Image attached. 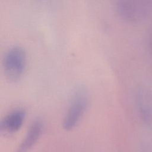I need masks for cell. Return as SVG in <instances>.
<instances>
[{"label": "cell", "instance_id": "cell-2", "mask_svg": "<svg viewBox=\"0 0 152 152\" xmlns=\"http://www.w3.org/2000/svg\"><path fill=\"white\" fill-rule=\"evenodd\" d=\"M26 65V53L23 47L13 45L5 52L2 66L5 75L10 81L18 80L23 74Z\"/></svg>", "mask_w": 152, "mask_h": 152}, {"label": "cell", "instance_id": "cell-6", "mask_svg": "<svg viewBox=\"0 0 152 152\" xmlns=\"http://www.w3.org/2000/svg\"><path fill=\"white\" fill-rule=\"evenodd\" d=\"M141 152H150L148 149H146V148H144V149H142L141 151Z\"/></svg>", "mask_w": 152, "mask_h": 152}, {"label": "cell", "instance_id": "cell-5", "mask_svg": "<svg viewBox=\"0 0 152 152\" xmlns=\"http://www.w3.org/2000/svg\"><path fill=\"white\" fill-rule=\"evenodd\" d=\"M43 129V122L40 118L35 119L30 124L26 136L16 152H27L37 142Z\"/></svg>", "mask_w": 152, "mask_h": 152}, {"label": "cell", "instance_id": "cell-1", "mask_svg": "<svg viewBox=\"0 0 152 152\" xmlns=\"http://www.w3.org/2000/svg\"><path fill=\"white\" fill-rule=\"evenodd\" d=\"M88 99L85 87L80 86L74 91L63 118L62 126L65 129L70 130L79 122L87 107Z\"/></svg>", "mask_w": 152, "mask_h": 152}, {"label": "cell", "instance_id": "cell-4", "mask_svg": "<svg viewBox=\"0 0 152 152\" xmlns=\"http://www.w3.org/2000/svg\"><path fill=\"white\" fill-rule=\"evenodd\" d=\"M26 112L21 107L15 108L10 111L1 120V129L7 132H14L21 126Z\"/></svg>", "mask_w": 152, "mask_h": 152}, {"label": "cell", "instance_id": "cell-3", "mask_svg": "<svg viewBox=\"0 0 152 152\" xmlns=\"http://www.w3.org/2000/svg\"><path fill=\"white\" fill-rule=\"evenodd\" d=\"M151 8L150 1L121 0L116 4L119 15L129 21H138L144 18Z\"/></svg>", "mask_w": 152, "mask_h": 152}]
</instances>
